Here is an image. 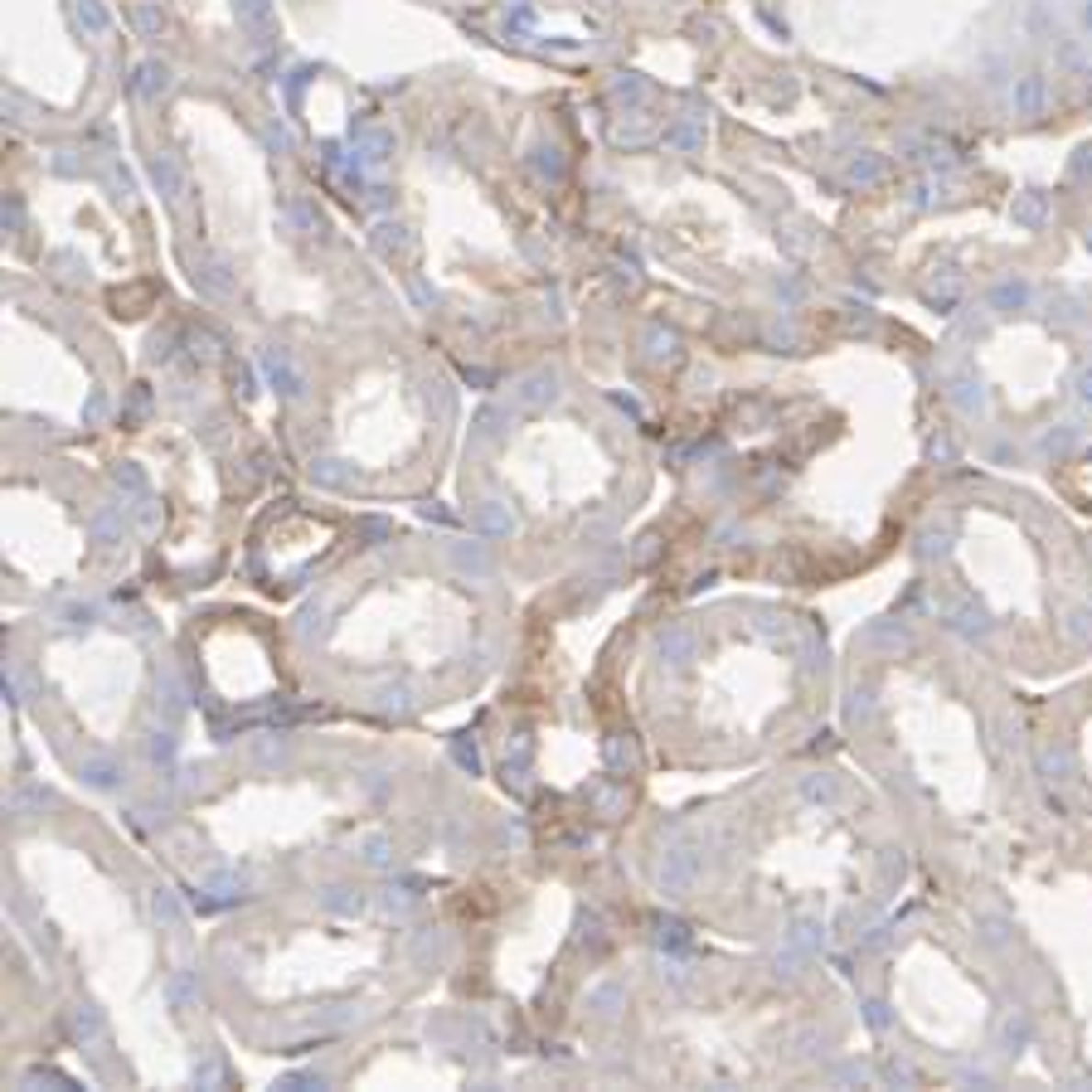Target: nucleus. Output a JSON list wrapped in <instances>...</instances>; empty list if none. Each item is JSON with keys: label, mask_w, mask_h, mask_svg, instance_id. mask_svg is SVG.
<instances>
[{"label": "nucleus", "mask_w": 1092, "mask_h": 1092, "mask_svg": "<svg viewBox=\"0 0 1092 1092\" xmlns=\"http://www.w3.org/2000/svg\"><path fill=\"white\" fill-rule=\"evenodd\" d=\"M131 20H136V29L146 34V39H161V10H156V0H131Z\"/></svg>", "instance_id": "8"}, {"label": "nucleus", "mask_w": 1092, "mask_h": 1092, "mask_svg": "<svg viewBox=\"0 0 1092 1092\" xmlns=\"http://www.w3.org/2000/svg\"><path fill=\"white\" fill-rule=\"evenodd\" d=\"M263 365H267V379L277 384L287 399H301V374H297V365L287 360L282 350H267V360H263Z\"/></svg>", "instance_id": "4"}, {"label": "nucleus", "mask_w": 1092, "mask_h": 1092, "mask_svg": "<svg viewBox=\"0 0 1092 1092\" xmlns=\"http://www.w3.org/2000/svg\"><path fill=\"white\" fill-rule=\"evenodd\" d=\"M355 156H360V165H384L388 156H394V131L365 127L360 136H355Z\"/></svg>", "instance_id": "3"}, {"label": "nucleus", "mask_w": 1092, "mask_h": 1092, "mask_svg": "<svg viewBox=\"0 0 1092 1092\" xmlns=\"http://www.w3.org/2000/svg\"><path fill=\"white\" fill-rule=\"evenodd\" d=\"M117 486H127V490H136V496H141V490H146V476L136 471V467H117Z\"/></svg>", "instance_id": "13"}, {"label": "nucleus", "mask_w": 1092, "mask_h": 1092, "mask_svg": "<svg viewBox=\"0 0 1092 1092\" xmlns=\"http://www.w3.org/2000/svg\"><path fill=\"white\" fill-rule=\"evenodd\" d=\"M151 180H156V190L165 195V204H185V195H190V180H185V170L175 156H156L151 161Z\"/></svg>", "instance_id": "2"}, {"label": "nucleus", "mask_w": 1092, "mask_h": 1092, "mask_svg": "<svg viewBox=\"0 0 1092 1092\" xmlns=\"http://www.w3.org/2000/svg\"><path fill=\"white\" fill-rule=\"evenodd\" d=\"M1015 102H1019V107H1039V78H1025V83H1019Z\"/></svg>", "instance_id": "14"}, {"label": "nucleus", "mask_w": 1092, "mask_h": 1092, "mask_svg": "<svg viewBox=\"0 0 1092 1092\" xmlns=\"http://www.w3.org/2000/svg\"><path fill=\"white\" fill-rule=\"evenodd\" d=\"M233 10H238V25H243L253 39H272L277 34V10H272V0H233Z\"/></svg>", "instance_id": "1"}, {"label": "nucleus", "mask_w": 1092, "mask_h": 1092, "mask_svg": "<svg viewBox=\"0 0 1092 1092\" xmlns=\"http://www.w3.org/2000/svg\"><path fill=\"white\" fill-rule=\"evenodd\" d=\"M850 175H855V180H874V175H879V161H855V165H850Z\"/></svg>", "instance_id": "19"}, {"label": "nucleus", "mask_w": 1092, "mask_h": 1092, "mask_svg": "<svg viewBox=\"0 0 1092 1092\" xmlns=\"http://www.w3.org/2000/svg\"><path fill=\"white\" fill-rule=\"evenodd\" d=\"M1025 287H1019V282H1005V287H996V306H1025Z\"/></svg>", "instance_id": "12"}, {"label": "nucleus", "mask_w": 1092, "mask_h": 1092, "mask_svg": "<svg viewBox=\"0 0 1092 1092\" xmlns=\"http://www.w3.org/2000/svg\"><path fill=\"white\" fill-rule=\"evenodd\" d=\"M1083 20H1087V29H1092V0H1087V10H1083Z\"/></svg>", "instance_id": "23"}, {"label": "nucleus", "mask_w": 1092, "mask_h": 1092, "mask_svg": "<svg viewBox=\"0 0 1092 1092\" xmlns=\"http://www.w3.org/2000/svg\"><path fill=\"white\" fill-rule=\"evenodd\" d=\"M78 25L88 34H107V10H102V0H78Z\"/></svg>", "instance_id": "9"}, {"label": "nucleus", "mask_w": 1092, "mask_h": 1092, "mask_svg": "<svg viewBox=\"0 0 1092 1092\" xmlns=\"http://www.w3.org/2000/svg\"><path fill=\"white\" fill-rule=\"evenodd\" d=\"M73 1030H78V1034H97V1015H93V1010H78V1015H73Z\"/></svg>", "instance_id": "18"}, {"label": "nucleus", "mask_w": 1092, "mask_h": 1092, "mask_svg": "<svg viewBox=\"0 0 1092 1092\" xmlns=\"http://www.w3.org/2000/svg\"><path fill=\"white\" fill-rule=\"evenodd\" d=\"M1083 399H1092V374H1083Z\"/></svg>", "instance_id": "22"}, {"label": "nucleus", "mask_w": 1092, "mask_h": 1092, "mask_svg": "<svg viewBox=\"0 0 1092 1092\" xmlns=\"http://www.w3.org/2000/svg\"><path fill=\"white\" fill-rule=\"evenodd\" d=\"M156 918H165V923H175V918H180V908H175V898H170V894H156Z\"/></svg>", "instance_id": "15"}, {"label": "nucleus", "mask_w": 1092, "mask_h": 1092, "mask_svg": "<svg viewBox=\"0 0 1092 1092\" xmlns=\"http://www.w3.org/2000/svg\"><path fill=\"white\" fill-rule=\"evenodd\" d=\"M267 141H272V146H282V151H292V136H287L282 122H267Z\"/></svg>", "instance_id": "17"}, {"label": "nucleus", "mask_w": 1092, "mask_h": 1092, "mask_svg": "<svg viewBox=\"0 0 1092 1092\" xmlns=\"http://www.w3.org/2000/svg\"><path fill=\"white\" fill-rule=\"evenodd\" d=\"M136 93H141L146 102L165 97V93H170V68H165L161 59H146L141 68H136Z\"/></svg>", "instance_id": "5"}, {"label": "nucleus", "mask_w": 1092, "mask_h": 1092, "mask_svg": "<svg viewBox=\"0 0 1092 1092\" xmlns=\"http://www.w3.org/2000/svg\"><path fill=\"white\" fill-rule=\"evenodd\" d=\"M83 772H88L93 782H112V762H88Z\"/></svg>", "instance_id": "20"}, {"label": "nucleus", "mask_w": 1092, "mask_h": 1092, "mask_svg": "<svg viewBox=\"0 0 1092 1092\" xmlns=\"http://www.w3.org/2000/svg\"><path fill=\"white\" fill-rule=\"evenodd\" d=\"M195 282H199L209 297H229V292H233V277H229V263H224V258H204V263L195 267Z\"/></svg>", "instance_id": "6"}, {"label": "nucleus", "mask_w": 1092, "mask_h": 1092, "mask_svg": "<svg viewBox=\"0 0 1092 1092\" xmlns=\"http://www.w3.org/2000/svg\"><path fill=\"white\" fill-rule=\"evenodd\" d=\"M1019 219H1025V224H1034V219H1039V199H1025V204H1019V209H1015Z\"/></svg>", "instance_id": "21"}, {"label": "nucleus", "mask_w": 1092, "mask_h": 1092, "mask_svg": "<svg viewBox=\"0 0 1092 1092\" xmlns=\"http://www.w3.org/2000/svg\"><path fill=\"white\" fill-rule=\"evenodd\" d=\"M374 248H379L384 258H388V253H403V248H408V238H403V229H388V224H384L379 238H374Z\"/></svg>", "instance_id": "10"}, {"label": "nucleus", "mask_w": 1092, "mask_h": 1092, "mask_svg": "<svg viewBox=\"0 0 1092 1092\" xmlns=\"http://www.w3.org/2000/svg\"><path fill=\"white\" fill-rule=\"evenodd\" d=\"M520 408H539V403H549L554 399V379H549V374H530V379H524L520 384Z\"/></svg>", "instance_id": "7"}, {"label": "nucleus", "mask_w": 1092, "mask_h": 1092, "mask_svg": "<svg viewBox=\"0 0 1092 1092\" xmlns=\"http://www.w3.org/2000/svg\"><path fill=\"white\" fill-rule=\"evenodd\" d=\"M93 535L97 539H117V535H122V515H117V510H102V515L93 520Z\"/></svg>", "instance_id": "11"}, {"label": "nucleus", "mask_w": 1092, "mask_h": 1092, "mask_svg": "<svg viewBox=\"0 0 1092 1092\" xmlns=\"http://www.w3.org/2000/svg\"><path fill=\"white\" fill-rule=\"evenodd\" d=\"M481 524H486V530H505V515H501V505H496V501L481 510Z\"/></svg>", "instance_id": "16"}]
</instances>
